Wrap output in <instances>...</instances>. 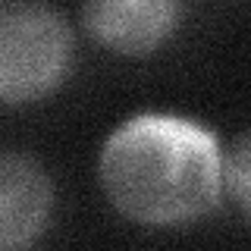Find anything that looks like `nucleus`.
Instances as JSON below:
<instances>
[{
  "label": "nucleus",
  "mask_w": 251,
  "mask_h": 251,
  "mask_svg": "<svg viewBox=\"0 0 251 251\" xmlns=\"http://www.w3.org/2000/svg\"><path fill=\"white\" fill-rule=\"evenodd\" d=\"M53 207V182L31 154H0V248H25L44 232Z\"/></svg>",
  "instance_id": "20e7f679"
},
{
  "label": "nucleus",
  "mask_w": 251,
  "mask_h": 251,
  "mask_svg": "<svg viewBox=\"0 0 251 251\" xmlns=\"http://www.w3.org/2000/svg\"><path fill=\"white\" fill-rule=\"evenodd\" d=\"M223 182L229 188L239 210L251 220V129L229 145L223 160Z\"/></svg>",
  "instance_id": "39448f33"
},
{
  "label": "nucleus",
  "mask_w": 251,
  "mask_h": 251,
  "mask_svg": "<svg viewBox=\"0 0 251 251\" xmlns=\"http://www.w3.org/2000/svg\"><path fill=\"white\" fill-rule=\"evenodd\" d=\"M73 66V28L47 0L0 3V100L22 107L47 98Z\"/></svg>",
  "instance_id": "f03ea898"
},
{
  "label": "nucleus",
  "mask_w": 251,
  "mask_h": 251,
  "mask_svg": "<svg viewBox=\"0 0 251 251\" xmlns=\"http://www.w3.org/2000/svg\"><path fill=\"white\" fill-rule=\"evenodd\" d=\"M182 19V0H82V25L100 47L148 57Z\"/></svg>",
  "instance_id": "7ed1b4c3"
},
{
  "label": "nucleus",
  "mask_w": 251,
  "mask_h": 251,
  "mask_svg": "<svg viewBox=\"0 0 251 251\" xmlns=\"http://www.w3.org/2000/svg\"><path fill=\"white\" fill-rule=\"evenodd\" d=\"M107 201L141 226H182L217 207L223 154L207 126L167 113H138L107 135L98 154Z\"/></svg>",
  "instance_id": "f257e3e1"
}]
</instances>
